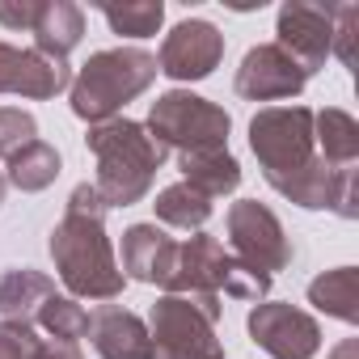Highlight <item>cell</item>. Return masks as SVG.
Listing matches in <instances>:
<instances>
[{"mask_svg":"<svg viewBox=\"0 0 359 359\" xmlns=\"http://www.w3.org/2000/svg\"><path fill=\"white\" fill-rule=\"evenodd\" d=\"M325 359H359V338H342Z\"/></svg>","mask_w":359,"mask_h":359,"instance_id":"31","label":"cell"},{"mask_svg":"<svg viewBox=\"0 0 359 359\" xmlns=\"http://www.w3.org/2000/svg\"><path fill=\"white\" fill-rule=\"evenodd\" d=\"M30 34H34V51L39 55L68 64V55L85 39V13H81V5H72V0H43L39 22H34Z\"/></svg>","mask_w":359,"mask_h":359,"instance_id":"18","label":"cell"},{"mask_svg":"<svg viewBox=\"0 0 359 359\" xmlns=\"http://www.w3.org/2000/svg\"><path fill=\"white\" fill-rule=\"evenodd\" d=\"M250 148L262 165L266 187L292 177L317 156L313 144V110L309 106H266L250 118Z\"/></svg>","mask_w":359,"mask_h":359,"instance_id":"4","label":"cell"},{"mask_svg":"<svg viewBox=\"0 0 359 359\" xmlns=\"http://www.w3.org/2000/svg\"><path fill=\"white\" fill-rule=\"evenodd\" d=\"M89 338L102 359H148L152 355L144 317H135L131 309H118V304H102L97 313H89Z\"/></svg>","mask_w":359,"mask_h":359,"instance_id":"16","label":"cell"},{"mask_svg":"<svg viewBox=\"0 0 359 359\" xmlns=\"http://www.w3.org/2000/svg\"><path fill=\"white\" fill-rule=\"evenodd\" d=\"M173 258H177V241L165 237L156 224H131L123 233V262L118 271L135 283L148 287H165L173 275Z\"/></svg>","mask_w":359,"mask_h":359,"instance_id":"15","label":"cell"},{"mask_svg":"<svg viewBox=\"0 0 359 359\" xmlns=\"http://www.w3.org/2000/svg\"><path fill=\"white\" fill-rule=\"evenodd\" d=\"M30 140H39V118L22 106H0V156L9 161Z\"/></svg>","mask_w":359,"mask_h":359,"instance_id":"26","label":"cell"},{"mask_svg":"<svg viewBox=\"0 0 359 359\" xmlns=\"http://www.w3.org/2000/svg\"><path fill=\"white\" fill-rule=\"evenodd\" d=\"M309 85V76L292 64V55H283L275 43H258L245 51L233 89L245 102H279V97H300Z\"/></svg>","mask_w":359,"mask_h":359,"instance_id":"12","label":"cell"},{"mask_svg":"<svg viewBox=\"0 0 359 359\" xmlns=\"http://www.w3.org/2000/svg\"><path fill=\"white\" fill-rule=\"evenodd\" d=\"M43 0H0V26L5 30H34Z\"/></svg>","mask_w":359,"mask_h":359,"instance_id":"29","label":"cell"},{"mask_svg":"<svg viewBox=\"0 0 359 359\" xmlns=\"http://www.w3.org/2000/svg\"><path fill=\"white\" fill-rule=\"evenodd\" d=\"M60 169H64V161H60L55 144L30 140L26 148H18V152L5 161V182L18 187L22 195H39V191H47L55 177H60Z\"/></svg>","mask_w":359,"mask_h":359,"instance_id":"20","label":"cell"},{"mask_svg":"<svg viewBox=\"0 0 359 359\" xmlns=\"http://www.w3.org/2000/svg\"><path fill=\"white\" fill-rule=\"evenodd\" d=\"M5 191H9V182H5V173H0V208H5Z\"/></svg>","mask_w":359,"mask_h":359,"instance_id":"32","label":"cell"},{"mask_svg":"<svg viewBox=\"0 0 359 359\" xmlns=\"http://www.w3.org/2000/svg\"><path fill=\"white\" fill-rule=\"evenodd\" d=\"M177 169H182V182L195 187L199 195H208L212 203L233 195L241 187V165L229 152V144H212V148H191L177 152Z\"/></svg>","mask_w":359,"mask_h":359,"instance_id":"17","label":"cell"},{"mask_svg":"<svg viewBox=\"0 0 359 359\" xmlns=\"http://www.w3.org/2000/svg\"><path fill=\"white\" fill-rule=\"evenodd\" d=\"M106 26L123 39H152L165 22V5L161 0H131V5H97Z\"/></svg>","mask_w":359,"mask_h":359,"instance_id":"24","label":"cell"},{"mask_svg":"<svg viewBox=\"0 0 359 359\" xmlns=\"http://www.w3.org/2000/svg\"><path fill=\"white\" fill-rule=\"evenodd\" d=\"M220 60H224V34L203 18H187L165 34L156 72L177 85H191V81H208L220 68Z\"/></svg>","mask_w":359,"mask_h":359,"instance_id":"11","label":"cell"},{"mask_svg":"<svg viewBox=\"0 0 359 359\" xmlns=\"http://www.w3.org/2000/svg\"><path fill=\"white\" fill-rule=\"evenodd\" d=\"M313 144L330 165H359V123L338 106L313 110Z\"/></svg>","mask_w":359,"mask_h":359,"instance_id":"21","label":"cell"},{"mask_svg":"<svg viewBox=\"0 0 359 359\" xmlns=\"http://www.w3.org/2000/svg\"><path fill=\"white\" fill-rule=\"evenodd\" d=\"M275 195H283L296 208L309 212H338L342 220L359 216V165H330L325 156H313L292 177L271 182Z\"/></svg>","mask_w":359,"mask_h":359,"instance_id":"8","label":"cell"},{"mask_svg":"<svg viewBox=\"0 0 359 359\" xmlns=\"http://www.w3.org/2000/svg\"><path fill=\"white\" fill-rule=\"evenodd\" d=\"M229 275H233V254L212 233H195L191 241L177 245L173 275H169L165 292H173V296H191V292L220 296L229 287Z\"/></svg>","mask_w":359,"mask_h":359,"instance_id":"13","label":"cell"},{"mask_svg":"<svg viewBox=\"0 0 359 359\" xmlns=\"http://www.w3.org/2000/svg\"><path fill=\"white\" fill-rule=\"evenodd\" d=\"M30 359H85V355H81V346H76V342H60V338H43V342H39V351H34Z\"/></svg>","mask_w":359,"mask_h":359,"instance_id":"30","label":"cell"},{"mask_svg":"<svg viewBox=\"0 0 359 359\" xmlns=\"http://www.w3.org/2000/svg\"><path fill=\"white\" fill-rule=\"evenodd\" d=\"M144 325L152 338L148 359H224V342L216 325L195 309L191 296H173V292L156 296Z\"/></svg>","mask_w":359,"mask_h":359,"instance_id":"6","label":"cell"},{"mask_svg":"<svg viewBox=\"0 0 359 359\" xmlns=\"http://www.w3.org/2000/svg\"><path fill=\"white\" fill-rule=\"evenodd\" d=\"M39 325L30 321H0V359H30L39 351Z\"/></svg>","mask_w":359,"mask_h":359,"instance_id":"28","label":"cell"},{"mask_svg":"<svg viewBox=\"0 0 359 359\" xmlns=\"http://www.w3.org/2000/svg\"><path fill=\"white\" fill-rule=\"evenodd\" d=\"M148 135L161 140L165 148L191 152V148H212V144H229L233 118L224 106L191 93V89H169L152 102L148 110Z\"/></svg>","mask_w":359,"mask_h":359,"instance_id":"5","label":"cell"},{"mask_svg":"<svg viewBox=\"0 0 359 359\" xmlns=\"http://www.w3.org/2000/svg\"><path fill=\"white\" fill-rule=\"evenodd\" d=\"M245 330L271 359H313L321 346L317 317L283 300H258L245 317Z\"/></svg>","mask_w":359,"mask_h":359,"instance_id":"9","label":"cell"},{"mask_svg":"<svg viewBox=\"0 0 359 359\" xmlns=\"http://www.w3.org/2000/svg\"><path fill=\"white\" fill-rule=\"evenodd\" d=\"M224 224H229V254L237 262H245V266H254V271H262L271 279H275V271H287L292 266V258H296L292 237L283 233L279 216L266 203L241 199V203L229 208V220Z\"/></svg>","mask_w":359,"mask_h":359,"instance_id":"7","label":"cell"},{"mask_svg":"<svg viewBox=\"0 0 359 359\" xmlns=\"http://www.w3.org/2000/svg\"><path fill=\"white\" fill-rule=\"evenodd\" d=\"M106 203L97 195L93 182L72 187L68 208L60 216V224L51 229V262L60 283L68 287L72 300H114L127 287V275L118 271L114 245L106 237Z\"/></svg>","mask_w":359,"mask_h":359,"instance_id":"1","label":"cell"},{"mask_svg":"<svg viewBox=\"0 0 359 359\" xmlns=\"http://www.w3.org/2000/svg\"><path fill=\"white\" fill-rule=\"evenodd\" d=\"M34 325L47 330V338H60V342H81V338H89V313H85V304L72 300V296H51V300L39 309Z\"/></svg>","mask_w":359,"mask_h":359,"instance_id":"25","label":"cell"},{"mask_svg":"<svg viewBox=\"0 0 359 359\" xmlns=\"http://www.w3.org/2000/svg\"><path fill=\"white\" fill-rule=\"evenodd\" d=\"M152 81H156V55L152 51L106 47L81 64V72L68 85V102H72V114L93 127V123L118 118V110L127 102H135L140 93H148Z\"/></svg>","mask_w":359,"mask_h":359,"instance_id":"3","label":"cell"},{"mask_svg":"<svg viewBox=\"0 0 359 359\" xmlns=\"http://www.w3.org/2000/svg\"><path fill=\"white\" fill-rule=\"evenodd\" d=\"M72 85V68L64 60H47L34 47H9L0 43V93H18L30 102H47Z\"/></svg>","mask_w":359,"mask_h":359,"instance_id":"14","label":"cell"},{"mask_svg":"<svg viewBox=\"0 0 359 359\" xmlns=\"http://www.w3.org/2000/svg\"><path fill=\"white\" fill-rule=\"evenodd\" d=\"M152 212H156V220H161V224H169V229L203 233V224L212 220V199H208V195H199V191H195V187H187V182H173V187H165V191L156 195Z\"/></svg>","mask_w":359,"mask_h":359,"instance_id":"23","label":"cell"},{"mask_svg":"<svg viewBox=\"0 0 359 359\" xmlns=\"http://www.w3.org/2000/svg\"><path fill=\"white\" fill-rule=\"evenodd\" d=\"M309 304L321 309L325 317H338L346 325L359 321V275L355 266H334L309 283Z\"/></svg>","mask_w":359,"mask_h":359,"instance_id":"22","label":"cell"},{"mask_svg":"<svg viewBox=\"0 0 359 359\" xmlns=\"http://www.w3.org/2000/svg\"><path fill=\"white\" fill-rule=\"evenodd\" d=\"M334 43V5H309V0H283L275 18V47L292 55V64L313 76L325 68Z\"/></svg>","mask_w":359,"mask_h":359,"instance_id":"10","label":"cell"},{"mask_svg":"<svg viewBox=\"0 0 359 359\" xmlns=\"http://www.w3.org/2000/svg\"><path fill=\"white\" fill-rule=\"evenodd\" d=\"M85 148L97 156V177L93 187L102 195L106 208H131V203H144L152 182H156V169L165 165L169 148L161 140L148 135L144 123L135 118H106V123H93L85 131Z\"/></svg>","mask_w":359,"mask_h":359,"instance_id":"2","label":"cell"},{"mask_svg":"<svg viewBox=\"0 0 359 359\" xmlns=\"http://www.w3.org/2000/svg\"><path fill=\"white\" fill-rule=\"evenodd\" d=\"M55 296V279L34 271V266H9L0 275V317L5 321H30L39 317V309Z\"/></svg>","mask_w":359,"mask_h":359,"instance_id":"19","label":"cell"},{"mask_svg":"<svg viewBox=\"0 0 359 359\" xmlns=\"http://www.w3.org/2000/svg\"><path fill=\"white\" fill-rule=\"evenodd\" d=\"M355 39H359V5H334V43L330 55H338L346 68H355Z\"/></svg>","mask_w":359,"mask_h":359,"instance_id":"27","label":"cell"}]
</instances>
